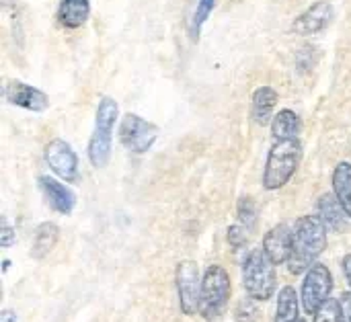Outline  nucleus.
Here are the masks:
<instances>
[{
  "instance_id": "12",
  "label": "nucleus",
  "mask_w": 351,
  "mask_h": 322,
  "mask_svg": "<svg viewBox=\"0 0 351 322\" xmlns=\"http://www.w3.org/2000/svg\"><path fill=\"white\" fill-rule=\"evenodd\" d=\"M263 251L276 265L288 263L294 251V228L288 224L274 226L263 238Z\"/></svg>"
},
{
  "instance_id": "19",
  "label": "nucleus",
  "mask_w": 351,
  "mask_h": 322,
  "mask_svg": "<svg viewBox=\"0 0 351 322\" xmlns=\"http://www.w3.org/2000/svg\"><path fill=\"white\" fill-rule=\"evenodd\" d=\"M58 236H60V228L53 224V222H43L37 230H35V236H33V247H31V255L35 259H45L56 243H58Z\"/></svg>"
},
{
  "instance_id": "11",
  "label": "nucleus",
  "mask_w": 351,
  "mask_h": 322,
  "mask_svg": "<svg viewBox=\"0 0 351 322\" xmlns=\"http://www.w3.org/2000/svg\"><path fill=\"white\" fill-rule=\"evenodd\" d=\"M4 95H6L8 103L16 105L21 109H27V111H33V113H43L49 107V99L43 90H39L27 82H21V80L6 82Z\"/></svg>"
},
{
  "instance_id": "22",
  "label": "nucleus",
  "mask_w": 351,
  "mask_h": 322,
  "mask_svg": "<svg viewBox=\"0 0 351 322\" xmlns=\"http://www.w3.org/2000/svg\"><path fill=\"white\" fill-rule=\"evenodd\" d=\"M315 322H341V304L339 300L329 298L315 314Z\"/></svg>"
},
{
  "instance_id": "25",
  "label": "nucleus",
  "mask_w": 351,
  "mask_h": 322,
  "mask_svg": "<svg viewBox=\"0 0 351 322\" xmlns=\"http://www.w3.org/2000/svg\"><path fill=\"white\" fill-rule=\"evenodd\" d=\"M341 304V322H351V292H346L339 300Z\"/></svg>"
},
{
  "instance_id": "24",
  "label": "nucleus",
  "mask_w": 351,
  "mask_h": 322,
  "mask_svg": "<svg viewBox=\"0 0 351 322\" xmlns=\"http://www.w3.org/2000/svg\"><path fill=\"white\" fill-rule=\"evenodd\" d=\"M14 238H16L14 228L10 226L8 218H6V216H2V220H0V243H2V247H4V249H8V247L14 243Z\"/></svg>"
},
{
  "instance_id": "1",
  "label": "nucleus",
  "mask_w": 351,
  "mask_h": 322,
  "mask_svg": "<svg viewBox=\"0 0 351 322\" xmlns=\"http://www.w3.org/2000/svg\"><path fill=\"white\" fill-rule=\"evenodd\" d=\"M327 226L319 216H302L294 224V251L288 261L292 275H300L313 267V263L327 249Z\"/></svg>"
},
{
  "instance_id": "26",
  "label": "nucleus",
  "mask_w": 351,
  "mask_h": 322,
  "mask_svg": "<svg viewBox=\"0 0 351 322\" xmlns=\"http://www.w3.org/2000/svg\"><path fill=\"white\" fill-rule=\"evenodd\" d=\"M341 267H343L346 280H348V284H350V288H351V255H346V257H343V263H341Z\"/></svg>"
},
{
  "instance_id": "6",
  "label": "nucleus",
  "mask_w": 351,
  "mask_h": 322,
  "mask_svg": "<svg viewBox=\"0 0 351 322\" xmlns=\"http://www.w3.org/2000/svg\"><path fill=\"white\" fill-rule=\"evenodd\" d=\"M202 280L199 267L195 261L185 259L177 265L175 271V282H177V294H179V306L181 312L187 317H193L199 312V302H202Z\"/></svg>"
},
{
  "instance_id": "16",
  "label": "nucleus",
  "mask_w": 351,
  "mask_h": 322,
  "mask_svg": "<svg viewBox=\"0 0 351 322\" xmlns=\"http://www.w3.org/2000/svg\"><path fill=\"white\" fill-rule=\"evenodd\" d=\"M276 105H278V92H276V88H271V86H259L253 92V103H251V113H253L255 123H259V125L269 123Z\"/></svg>"
},
{
  "instance_id": "4",
  "label": "nucleus",
  "mask_w": 351,
  "mask_h": 322,
  "mask_svg": "<svg viewBox=\"0 0 351 322\" xmlns=\"http://www.w3.org/2000/svg\"><path fill=\"white\" fill-rule=\"evenodd\" d=\"M276 263L265 255L263 249H255L245 257L243 263V286L249 298L257 302H267L278 288Z\"/></svg>"
},
{
  "instance_id": "18",
  "label": "nucleus",
  "mask_w": 351,
  "mask_h": 322,
  "mask_svg": "<svg viewBox=\"0 0 351 322\" xmlns=\"http://www.w3.org/2000/svg\"><path fill=\"white\" fill-rule=\"evenodd\" d=\"M333 193L351 218V162L348 160L339 162L333 171Z\"/></svg>"
},
{
  "instance_id": "5",
  "label": "nucleus",
  "mask_w": 351,
  "mask_h": 322,
  "mask_svg": "<svg viewBox=\"0 0 351 322\" xmlns=\"http://www.w3.org/2000/svg\"><path fill=\"white\" fill-rule=\"evenodd\" d=\"M230 275L220 265H210L202 280V302H199V314L208 322L220 319L230 302Z\"/></svg>"
},
{
  "instance_id": "3",
  "label": "nucleus",
  "mask_w": 351,
  "mask_h": 322,
  "mask_svg": "<svg viewBox=\"0 0 351 322\" xmlns=\"http://www.w3.org/2000/svg\"><path fill=\"white\" fill-rule=\"evenodd\" d=\"M119 115V105L111 97H103L97 105L95 129L88 142V160L95 169H105L111 160L113 127Z\"/></svg>"
},
{
  "instance_id": "7",
  "label": "nucleus",
  "mask_w": 351,
  "mask_h": 322,
  "mask_svg": "<svg viewBox=\"0 0 351 322\" xmlns=\"http://www.w3.org/2000/svg\"><path fill=\"white\" fill-rule=\"evenodd\" d=\"M158 138V127L136 113H128L119 125V142L132 154H144Z\"/></svg>"
},
{
  "instance_id": "9",
  "label": "nucleus",
  "mask_w": 351,
  "mask_h": 322,
  "mask_svg": "<svg viewBox=\"0 0 351 322\" xmlns=\"http://www.w3.org/2000/svg\"><path fill=\"white\" fill-rule=\"evenodd\" d=\"M45 162L51 169V173L66 183H76L80 177L78 156L66 140L56 138L45 146Z\"/></svg>"
},
{
  "instance_id": "28",
  "label": "nucleus",
  "mask_w": 351,
  "mask_h": 322,
  "mask_svg": "<svg viewBox=\"0 0 351 322\" xmlns=\"http://www.w3.org/2000/svg\"><path fill=\"white\" fill-rule=\"evenodd\" d=\"M298 322H304V321H302V319H300V321H298Z\"/></svg>"
},
{
  "instance_id": "27",
  "label": "nucleus",
  "mask_w": 351,
  "mask_h": 322,
  "mask_svg": "<svg viewBox=\"0 0 351 322\" xmlns=\"http://www.w3.org/2000/svg\"><path fill=\"white\" fill-rule=\"evenodd\" d=\"M0 322H16V314L12 310H2L0 312Z\"/></svg>"
},
{
  "instance_id": "23",
  "label": "nucleus",
  "mask_w": 351,
  "mask_h": 322,
  "mask_svg": "<svg viewBox=\"0 0 351 322\" xmlns=\"http://www.w3.org/2000/svg\"><path fill=\"white\" fill-rule=\"evenodd\" d=\"M239 220L245 224V228H253L257 224V208L251 197H241L239 201Z\"/></svg>"
},
{
  "instance_id": "8",
  "label": "nucleus",
  "mask_w": 351,
  "mask_h": 322,
  "mask_svg": "<svg viewBox=\"0 0 351 322\" xmlns=\"http://www.w3.org/2000/svg\"><path fill=\"white\" fill-rule=\"evenodd\" d=\"M333 275L323 263H315L302 282V308L308 314H317V310L331 298Z\"/></svg>"
},
{
  "instance_id": "20",
  "label": "nucleus",
  "mask_w": 351,
  "mask_h": 322,
  "mask_svg": "<svg viewBox=\"0 0 351 322\" xmlns=\"http://www.w3.org/2000/svg\"><path fill=\"white\" fill-rule=\"evenodd\" d=\"M300 321V306L298 294L292 286H286L278 294V312L276 322H298Z\"/></svg>"
},
{
  "instance_id": "13",
  "label": "nucleus",
  "mask_w": 351,
  "mask_h": 322,
  "mask_svg": "<svg viewBox=\"0 0 351 322\" xmlns=\"http://www.w3.org/2000/svg\"><path fill=\"white\" fill-rule=\"evenodd\" d=\"M39 189L45 197V201L58 212V214H64V216H70L74 206H76V195L58 179L53 177H47V175H41L39 177Z\"/></svg>"
},
{
  "instance_id": "2",
  "label": "nucleus",
  "mask_w": 351,
  "mask_h": 322,
  "mask_svg": "<svg viewBox=\"0 0 351 322\" xmlns=\"http://www.w3.org/2000/svg\"><path fill=\"white\" fill-rule=\"evenodd\" d=\"M302 158V144L298 138L292 140H276L267 154L265 171H263V187L267 191L282 189L298 171Z\"/></svg>"
},
{
  "instance_id": "10",
  "label": "nucleus",
  "mask_w": 351,
  "mask_h": 322,
  "mask_svg": "<svg viewBox=\"0 0 351 322\" xmlns=\"http://www.w3.org/2000/svg\"><path fill=\"white\" fill-rule=\"evenodd\" d=\"M333 16H335L333 4L329 0H317L300 16L294 18L292 31L298 35H317L333 23Z\"/></svg>"
},
{
  "instance_id": "15",
  "label": "nucleus",
  "mask_w": 351,
  "mask_h": 322,
  "mask_svg": "<svg viewBox=\"0 0 351 322\" xmlns=\"http://www.w3.org/2000/svg\"><path fill=\"white\" fill-rule=\"evenodd\" d=\"M90 2L88 0H60L58 23L68 29H78L88 21Z\"/></svg>"
},
{
  "instance_id": "21",
  "label": "nucleus",
  "mask_w": 351,
  "mask_h": 322,
  "mask_svg": "<svg viewBox=\"0 0 351 322\" xmlns=\"http://www.w3.org/2000/svg\"><path fill=\"white\" fill-rule=\"evenodd\" d=\"M216 2H218V0H199L197 8H195V12H193V18H191V37H193V39L199 37L202 27H204V23L208 21V16L212 14Z\"/></svg>"
},
{
  "instance_id": "17",
  "label": "nucleus",
  "mask_w": 351,
  "mask_h": 322,
  "mask_svg": "<svg viewBox=\"0 0 351 322\" xmlns=\"http://www.w3.org/2000/svg\"><path fill=\"white\" fill-rule=\"evenodd\" d=\"M300 129H302V121H300L298 113L292 111V109H282L271 119V136L276 140H292V138H298Z\"/></svg>"
},
{
  "instance_id": "14",
  "label": "nucleus",
  "mask_w": 351,
  "mask_h": 322,
  "mask_svg": "<svg viewBox=\"0 0 351 322\" xmlns=\"http://www.w3.org/2000/svg\"><path fill=\"white\" fill-rule=\"evenodd\" d=\"M319 218L329 232H343L348 226V214L337 201L335 193H325L319 199Z\"/></svg>"
}]
</instances>
